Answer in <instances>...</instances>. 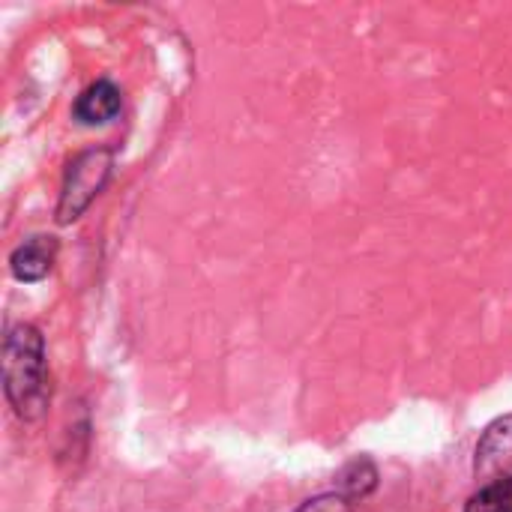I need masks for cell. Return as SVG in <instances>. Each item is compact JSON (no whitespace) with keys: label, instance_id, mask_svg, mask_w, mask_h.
<instances>
[{"label":"cell","instance_id":"obj_1","mask_svg":"<svg viewBox=\"0 0 512 512\" xmlns=\"http://www.w3.org/2000/svg\"><path fill=\"white\" fill-rule=\"evenodd\" d=\"M3 390L12 411L36 423L51 405L45 342L33 324H15L3 339Z\"/></svg>","mask_w":512,"mask_h":512},{"label":"cell","instance_id":"obj_2","mask_svg":"<svg viewBox=\"0 0 512 512\" xmlns=\"http://www.w3.org/2000/svg\"><path fill=\"white\" fill-rule=\"evenodd\" d=\"M111 162H114V156L108 147L87 150L69 162L63 192H60V204H57V222L66 225L90 207V201L102 192V186L111 174Z\"/></svg>","mask_w":512,"mask_h":512},{"label":"cell","instance_id":"obj_3","mask_svg":"<svg viewBox=\"0 0 512 512\" xmlns=\"http://www.w3.org/2000/svg\"><path fill=\"white\" fill-rule=\"evenodd\" d=\"M474 474L483 483L512 480V414L495 420L477 441Z\"/></svg>","mask_w":512,"mask_h":512},{"label":"cell","instance_id":"obj_4","mask_svg":"<svg viewBox=\"0 0 512 512\" xmlns=\"http://www.w3.org/2000/svg\"><path fill=\"white\" fill-rule=\"evenodd\" d=\"M57 240L48 234H36L24 240L12 255H9V270L18 282H39L51 273L57 261Z\"/></svg>","mask_w":512,"mask_h":512},{"label":"cell","instance_id":"obj_5","mask_svg":"<svg viewBox=\"0 0 512 512\" xmlns=\"http://www.w3.org/2000/svg\"><path fill=\"white\" fill-rule=\"evenodd\" d=\"M75 120L84 123V126H102L108 120H114L120 114V90L102 78V81H93L78 99H75V108H72Z\"/></svg>","mask_w":512,"mask_h":512},{"label":"cell","instance_id":"obj_6","mask_svg":"<svg viewBox=\"0 0 512 512\" xmlns=\"http://www.w3.org/2000/svg\"><path fill=\"white\" fill-rule=\"evenodd\" d=\"M465 512H512V480L483 483V489L465 504Z\"/></svg>","mask_w":512,"mask_h":512},{"label":"cell","instance_id":"obj_7","mask_svg":"<svg viewBox=\"0 0 512 512\" xmlns=\"http://www.w3.org/2000/svg\"><path fill=\"white\" fill-rule=\"evenodd\" d=\"M342 483V492L348 495V498H363V495H369L372 489H375V483H378V474H375V468H372V462H366V459H357V462H351L345 471H342V477H339Z\"/></svg>","mask_w":512,"mask_h":512},{"label":"cell","instance_id":"obj_8","mask_svg":"<svg viewBox=\"0 0 512 512\" xmlns=\"http://www.w3.org/2000/svg\"><path fill=\"white\" fill-rule=\"evenodd\" d=\"M345 501L342 498H318V501H309L300 512H342Z\"/></svg>","mask_w":512,"mask_h":512}]
</instances>
